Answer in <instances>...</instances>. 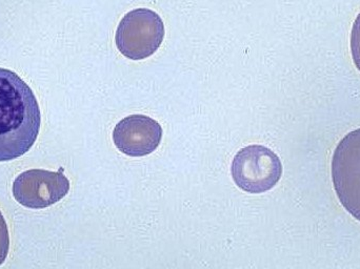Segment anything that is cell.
Masks as SVG:
<instances>
[{
    "mask_svg": "<svg viewBox=\"0 0 360 269\" xmlns=\"http://www.w3.org/2000/svg\"><path fill=\"white\" fill-rule=\"evenodd\" d=\"M40 126L41 114L33 91L16 73L0 67V162L29 152Z\"/></svg>",
    "mask_w": 360,
    "mask_h": 269,
    "instance_id": "cell-1",
    "label": "cell"
},
{
    "mask_svg": "<svg viewBox=\"0 0 360 269\" xmlns=\"http://www.w3.org/2000/svg\"><path fill=\"white\" fill-rule=\"evenodd\" d=\"M165 38L164 21L149 8H136L120 21L115 41L120 52L132 60L152 56L162 46Z\"/></svg>",
    "mask_w": 360,
    "mask_h": 269,
    "instance_id": "cell-2",
    "label": "cell"
},
{
    "mask_svg": "<svg viewBox=\"0 0 360 269\" xmlns=\"http://www.w3.org/2000/svg\"><path fill=\"white\" fill-rule=\"evenodd\" d=\"M283 173L278 156L262 145H250L237 152L232 176L239 188L250 194H262L276 185Z\"/></svg>",
    "mask_w": 360,
    "mask_h": 269,
    "instance_id": "cell-3",
    "label": "cell"
},
{
    "mask_svg": "<svg viewBox=\"0 0 360 269\" xmlns=\"http://www.w3.org/2000/svg\"><path fill=\"white\" fill-rule=\"evenodd\" d=\"M332 179L342 206L360 221V129L345 136L336 146Z\"/></svg>",
    "mask_w": 360,
    "mask_h": 269,
    "instance_id": "cell-4",
    "label": "cell"
},
{
    "mask_svg": "<svg viewBox=\"0 0 360 269\" xmlns=\"http://www.w3.org/2000/svg\"><path fill=\"white\" fill-rule=\"evenodd\" d=\"M70 181L63 169L59 171L30 169L23 171L13 183V196L19 204L29 209L51 206L67 196Z\"/></svg>",
    "mask_w": 360,
    "mask_h": 269,
    "instance_id": "cell-5",
    "label": "cell"
},
{
    "mask_svg": "<svg viewBox=\"0 0 360 269\" xmlns=\"http://www.w3.org/2000/svg\"><path fill=\"white\" fill-rule=\"evenodd\" d=\"M162 138L160 124L146 115H131L118 122L113 131L116 147L131 157H143L155 152Z\"/></svg>",
    "mask_w": 360,
    "mask_h": 269,
    "instance_id": "cell-6",
    "label": "cell"
},
{
    "mask_svg": "<svg viewBox=\"0 0 360 269\" xmlns=\"http://www.w3.org/2000/svg\"><path fill=\"white\" fill-rule=\"evenodd\" d=\"M351 54L357 70L360 72V13L353 23L351 33Z\"/></svg>",
    "mask_w": 360,
    "mask_h": 269,
    "instance_id": "cell-7",
    "label": "cell"
},
{
    "mask_svg": "<svg viewBox=\"0 0 360 269\" xmlns=\"http://www.w3.org/2000/svg\"><path fill=\"white\" fill-rule=\"evenodd\" d=\"M8 249H10V237H8V225L0 211V265L6 261Z\"/></svg>",
    "mask_w": 360,
    "mask_h": 269,
    "instance_id": "cell-8",
    "label": "cell"
}]
</instances>
